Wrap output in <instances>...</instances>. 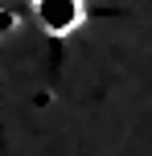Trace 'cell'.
Instances as JSON below:
<instances>
[{"instance_id": "1", "label": "cell", "mask_w": 152, "mask_h": 156, "mask_svg": "<svg viewBox=\"0 0 152 156\" xmlns=\"http://www.w3.org/2000/svg\"><path fill=\"white\" fill-rule=\"evenodd\" d=\"M29 12L49 37H70L87 21V0H29Z\"/></svg>"}]
</instances>
